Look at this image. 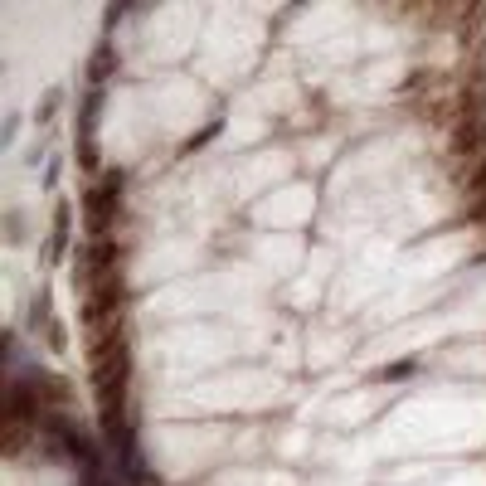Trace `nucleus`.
Returning a JSON list of instances; mask_svg holds the SVG:
<instances>
[{"label": "nucleus", "instance_id": "f257e3e1", "mask_svg": "<svg viewBox=\"0 0 486 486\" xmlns=\"http://www.w3.org/2000/svg\"><path fill=\"white\" fill-rule=\"evenodd\" d=\"M117 199H122V171H102V185H93V190L83 195L88 229H93L97 239L107 234V224H112V209H117Z\"/></svg>", "mask_w": 486, "mask_h": 486}, {"label": "nucleus", "instance_id": "f03ea898", "mask_svg": "<svg viewBox=\"0 0 486 486\" xmlns=\"http://www.w3.org/2000/svg\"><path fill=\"white\" fill-rule=\"evenodd\" d=\"M452 156H472V160L486 156V117L457 122V132H452Z\"/></svg>", "mask_w": 486, "mask_h": 486}, {"label": "nucleus", "instance_id": "7ed1b4c3", "mask_svg": "<svg viewBox=\"0 0 486 486\" xmlns=\"http://www.w3.org/2000/svg\"><path fill=\"white\" fill-rule=\"evenodd\" d=\"M467 195H472V199H486V156L476 160L472 175H467Z\"/></svg>", "mask_w": 486, "mask_h": 486}, {"label": "nucleus", "instance_id": "20e7f679", "mask_svg": "<svg viewBox=\"0 0 486 486\" xmlns=\"http://www.w3.org/2000/svg\"><path fill=\"white\" fill-rule=\"evenodd\" d=\"M69 345V331H64V321H49V350H64Z\"/></svg>", "mask_w": 486, "mask_h": 486}]
</instances>
